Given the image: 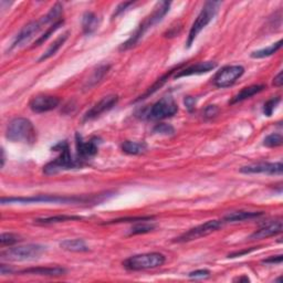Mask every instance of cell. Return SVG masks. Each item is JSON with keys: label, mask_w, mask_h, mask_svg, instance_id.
Here are the masks:
<instances>
[{"label": "cell", "mask_w": 283, "mask_h": 283, "mask_svg": "<svg viewBox=\"0 0 283 283\" xmlns=\"http://www.w3.org/2000/svg\"><path fill=\"white\" fill-rule=\"evenodd\" d=\"M110 193L91 195V196H61V195H37L31 197H2V205H28V204H63V205H78V204H97L104 202L109 198Z\"/></svg>", "instance_id": "cell-1"}, {"label": "cell", "mask_w": 283, "mask_h": 283, "mask_svg": "<svg viewBox=\"0 0 283 283\" xmlns=\"http://www.w3.org/2000/svg\"><path fill=\"white\" fill-rule=\"evenodd\" d=\"M169 8H171V2L169 1L157 2L156 6L154 7L152 13L148 14V16L143 20L140 25L137 27V29L135 30V32L131 35L130 39L125 41V42L121 45L120 50L124 51L135 47V45L138 43V41L144 37V34L165 17V14L169 11Z\"/></svg>", "instance_id": "cell-2"}, {"label": "cell", "mask_w": 283, "mask_h": 283, "mask_svg": "<svg viewBox=\"0 0 283 283\" xmlns=\"http://www.w3.org/2000/svg\"><path fill=\"white\" fill-rule=\"evenodd\" d=\"M53 150L60 152V155L43 167V173L45 175H54L62 171H68V169H74L83 166L79 159L76 158V156L74 157L71 154L68 142L63 141L58 143L53 147Z\"/></svg>", "instance_id": "cell-3"}, {"label": "cell", "mask_w": 283, "mask_h": 283, "mask_svg": "<svg viewBox=\"0 0 283 283\" xmlns=\"http://www.w3.org/2000/svg\"><path fill=\"white\" fill-rule=\"evenodd\" d=\"M6 138L13 143L33 144L37 140V132L28 118L16 117L8 123Z\"/></svg>", "instance_id": "cell-4"}, {"label": "cell", "mask_w": 283, "mask_h": 283, "mask_svg": "<svg viewBox=\"0 0 283 283\" xmlns=\"http://www.w3.org/2000/svg\"><path fill=\"white\" fill-rule=\"evenodd\" d=\"M221 6L220 1H206L202 11L199 12L196 20H195L192 28L189 30L188 38L186 41V47L190 48L192 44L195 42L197 35L202 32V30L207 27L209 22L215 18L216 13L218 12V9Z\"/></svg>", "instance_id": "cell-5"}, {"label": "cell", "mask_w": 283, "mask_h": 283, "mask_svg": "<svg viewBox=\"0 0 283 283\" xmlns=\"http://www.w3.org/2000/svg\"><path fill=\"white\" fill-rule=\"evenodd\" d=\"M166 262L165 256L159 252H150L132 256L123 261V267L130 271H142L148 269H155L162 267Z\"/></svg>", "instance_id": "cell-6"}, {"label": "cell", "mask_w": 283, "mask_h": 283, "mask_svg": "<svg viewBox=\"0 0 283 283\" xmlns=\"http://www.w3.org/2000/svg\"><path fill=\"white\" fill-rule=\"evenodd\" d=\"M178 112V105L172 96L162 97L154 103L150 109L144 111L142 115L150 121H161L174 116Z\"/></svg>", "instance_id": "cell-7"}, {"label": "cell", "mask_w": 283, "mask_h": 283, "mask_svg": "<svg viewBox=\"0 0 283 283\" xmlns=\"http://www.w3.org/2000/svg\"><path fill=\"white\" fill-rule=\"evenodd\" d=\"M45 251V247L41 245L18 246L1 251V259L7 261H29L38 259Z\"/></svg>", "instance_id": "cell-8"}, {"label": "cell", "mask_w": 283, "mask_h": 283, "mask_svg": "<svg viewBox=\"0 0 283 283\" xmlns=\"http://www.w3.org/2000/svg\"><path fill=\"white\" fill-rule=\"evenodd\" d=\"M223 220H209L207 223L199 225L197 227L189 229L186 233H184L182 236L175 239V243H189V241L197 240L203 237L208 236L220 229L224 226Z\"/></svg>", "instance_id": "cell-9"}, {"label": "cell", "mask_w": 283, "mask_h": 283, "mask_svg": "<svg viewBox=\"0 0 283 283\" xmlns=\"http://www.w3.org/2000/svg\"><path fill=\"white\" fill-rule=\"evenodd\" d=\"M245 73V68L243 65H226L221 68L214 78V84L219 89L229 87L236 83Z\"/></svg>", "instance_id": "cell-10"}, {"label": "cell", "mask_w": 283, "mask_h": 283, "mask_svg": "<svg viewBox=\"0 0 283 283\" xmlns=\"http://www.w3.org/2000/svg\"><path fill=\"white\" fill-rule=\"evenodd\" d=\"M48 21L45 20L44 17L41 18L40 20H37V21H32L29 22L28 24H25L24 27L20 30L19 33L16 35L14 38L13 42L10 45L9 50L11 51L16 48L21 47V45H24L25 43H28L30 40H31L35 34H38L39 31L44 25H48Z\"/></svg>", "instance_id": "cell-11"}, {"label": "cell", "mask_w": 283, "mask_h": 283, "mask_svg": "<svg viewBox=\"0 0 283 283\" xmlns=\"http://www.w3.org/2000/svg\"><path fill=\"white\" fill-rule=\"evenodd\" d=\"M117 102H118V96L115 94H110L104 96L102 100L95 103V104L85 113L83 120L90 121L93 120V118L99 117L101 114H103V113L113 109V107L117 104Z\"/></svg>", "instance_id": "cell-12"}, {"label": "cell", "mask_w": 283, "mask_h": 283, "mask_svg": "<svg viewBox=\"0 0 283 283\" xmlns=\"http://www.w3.org/2000/svg\"><path fill=\"white\" fill-rule=\"evenodd\" d=\"M75 144H76V158L82 163V165L89 161L90 158L95 156L97 154V143L95 140H90L87 142H84L82 140V137L76 134L75 135Z\"/></svg>", "instance_id": "cell-13"}, {"label": "cell", "mask_w": 283, "mask_h": 283, "mask_svg": "<svg viewBox=\"0 0 283 283\" xmlns=\"http://www.w3.org/2000/svg\"><path fill=\"white\" fill-rule=\"evenodd\" d=\"M282 163H257L250 164L240 168V173L243 174H268V175H281L282 174Z\"/></svg>", "instance_id": "cell-14"}, {"label": "cell", "mask_w": 283, "mask_h": 283, "mask_svg": "<svg viewBox=\"0 0 283 283\" xmlns=\"http://www.w3.org/2000/svg\"><path fill=\"white\" fill-rule=\"evenodd\" d=\"M59 104V97L53 95H37L32 97L29 103V106L34 113H45L56 109Z\"/></svg>", "instance_id": "cell-15"}, {"label": "cell", "mask_w": 283, "mask_h": 283, "mask_svg": "<svg viewBox=\"0 0 283 283\" xmlns=\"http://www.w3.org/2000/svg\"><path fill=\"white\" fill-rule=\"evenodd\" d=\"M217 64L212 61H206V62H199L196 64L189 65L187 68L181 69L177 71L176 75H175V79L183 78V76H189V75H197V74H203L207 73L209 71H213Z\"/></svg>", "instance_id": "cell-16"}, {"label": "cell", "mask_w": 283, "mask_h": 283, "mask_svg": "<svg viewBox=\"0 0 283 283\" xmlns=\"http://www.w3.org/2000/svg\"><path fill=\"white\" fill-rule=\"evenodd\" d=\"M19 275H32V276H42V277H61L66 274V270L62 267H37L23 269L17 271Z\"/></svg>", "instance_id": "cell-17"}, {"label": "cell", "mask_w": 283, "mask_h": 283, "mask_svg": "<svg viewBox=\"0 0 283 283\" xmlns=\"http://www.w3.org/2000/svg\"><path fill=\"white\" fill-rule=\"evenodd\" d=\"M282 233V221L281 219L271 221L265 225L264 227H261L259 230L255 231L254 234L250 236L251 240H259V239H265L269 238V237L279 235Z\"/></svg>", "instance_id": "cell-18"}, {"label": "cell", "mask_w": 283, "mask_h": 283, "mask_svg": "<svg viewBox=\"0 0 283 283\" xmlns=\"http://www.w3.org/2000/svg\"><path fill=\"white\" fill-rule=\"evenodd\" d=\"M266 89H267V86L264 84H254L250 86H246L240 92H238V93L233 97V100H231L229 103L230 104H236V103L243 102L247 99H250V97H252L256 94H259L260 92L265 91Z\"/></svg>", "instance_id": "cell-19"}, {"label": "cell", "mask_w": 283, "mask_h": 283, "mask_svg": "<svg viewBox=\"0 0 283 283\" xmlns=\"http://www.w3.org/2000/svg\"><path fill=\"white\" fill-rule=\"evenodd\" d=\"M262 215H264L262 212H244V210H240V212H234V213L228 214L227 216H225L223 221L225 224L226 223H238V221L258 218Z\"/></svg>", "instance_id": "cell-20"}, {"label": "cell", "mask_w": 283, "mask_h": 283, "mask_svg": "<svg viewBox=\"0 0 283 283\" xmlns=\"http://www.w3.org/2000/svg\"><path fill=\"white\" fill-rule=\"evenodd\" d=\"M100 19L94 12L86 11L82 17V29L85 34L93 33L99 28Z\"/></svg>", "instance_id": "cell-21"}, {"label": "cell", "mask_w": 283, "mask_h": 283, "mask_svg": "<svg viewBox=\"0 0 283 283\" xmlns=\"http://www.w3.org/2000/svg\"><path fill=\"white\" fill-rule=\"evenodd\" d=\"M183 65H184V63H183V64H179V65H178V66H176V68H175V69H173V70H171L169 72H167L166 74H164V75L162 76V78H159V79L155 82V83H154V84L150 87V89H148V90L145 92V93H144L143 95H141L140 97H138V99H137L135 102H137V101H141V100H144V99H146V97H148L150 95H152L153 93H155V92L159 89V87H162L164 84L166 83L167 80H168L169 78H171V75L174 73V72H175V71H179V70H181Z\"/></svg>", "instance_id": "cell-22"}, {"label": "cell", "mask_w": 283, "mask_h": 283, "mask_svg": "<svg viewBox=\"0 0 283 283\" xmlns=\"http://www.w3.org/2000/svg\"><path fill=\"white\" fill-rule=\"evenodd\" d=\"M122 151L128 155H142L147 151V145L144 142L125 141L122 144Z\"/></svg>", "instance_id": "cell-23"}, {"label": "cell", "mask_w": 283, "mask_h": 283, "mask_svg": "<svg viewBox=\"0 0 283 283\" xmlns=\"http://www.w3.org/2000/svg\"><path fill=\"white\" fill-rule=\"evenodd\" d=\"M60 247L70 252H87L90 250L82 239H66L60 244Z\"/></svg>", "instance_id": "cell-24"}, {"label": "cell", "mask_w": 283, "mask_h": 283, "mask_svg": "<svg viewBox=\"0 0 283 283\" xmlns=\"http://www.w3.org/2000/svg\"><path fill=\"white\" fill-rule=\"evenodd\" d=\"M69 34H70V32L66 31V32L63 33L62 35H60V37H59L58 39H56L52 44L50 45L49 49H48L47 51H45V52H44L42 55L40 56V58H39V62H42V61L51 58V56H53L56 52H58V51L60 50V48L62 47V45L64 44L65 41L68 40Z\"/></svg>", "instance_id": "cell-25"}, {"label": "cell", "mask_w": 283, "mask_h": 283, "mask_svg": "<svg viewBox=\"0 0 283 283\" xmlns=\"http://www.w3.org/2000/svg\"><path fill=\"white\" fill-rule=\"evenodd\" d=\"M282 47V40L280 39L278 42L271 44L270 47H267L265 49H260V50H257L254 51V52L251 53V58L254 59H264V58H268V56H271L272 54L277 53L278 51H279Z\"/></svg>", "instance_id": "cell-26"}, {"label": "cell", "mask_w": 283, "mask_h": 283, "mask_svg": "<svg viewBox=\"0 0 283 283\" xmlns=\"http://www.w3.org/2000/svg\"><path fill=\"white\" fill-rule=\"evenodd\" d=\"M82 218L79 216H68V215H59L53 216V217H47V218H39L34 220L35 224L38 225H52V224H59L64 223V221H71V220H81Z\"/></svg>", "instance_id": "cell-27"}, {"label": "cell", "mask_w": 283, "mask_h": 283, "mask_svg": "<svg viewBox=\"0 0 283 283\" xmlns=\"http://www.w3.org/2000/svg\"><path fill=\"white\" fill-rule=\"evenodd\" d=\"M110 70V65L109 64H103V65H100L99 68H97L96 70H94L93 72V74H92L91 78L89 79V81H87V84H86V87H89V90L91 89V87H93L94 85H96L99 82L102 81V79L104 78L105 74L109 72Z\"/></svg>", "instance_id": "cell-28"}, {"label": "cell", "mask_w": 283, "mask_h": 283, "mask_svg": "<svg viewBox=\"0 0 283 283\" xmlns=\"http://www.w3.org/2000/svg\"><path fill=\"white\" fill-rule=\"evenodd\" d=\"M147 221L151 220H143V221H138L136 223V225H134L133 227L131 228V236H135V235H144V234H148L155 229V225L153 224H148Z\"/></svg>", "instance_id": "cell-29"}, {"label": "cell", "mask_w": 283, "mask_h": 283, "mask_svg": "<svg viewBox=\"0 0 283 283\" xmlns=\"http://www.w3.org/2000/svg\"><path fill=\"white\" fill-rule=\"evenodd\" d=\"M63 19H61V20H59V21H56L55 23H53V24H51L50 27L48 28V30L47 31H45L42 35H40V37L35 40V42H34V44H33V47L32 48H34V47H39V45H41L42 44L43 42H45V41H47L50 37H51V34H53L56 30H58L61 25L63 24Z\"/></svg>", "instance_id": "cell-30"}, {"label": "cell", "mask_w": 283, "mask_h": 283, "mask_svg": "<svg viewBox=\"0 0 283 283\" xmlns=\"http://www.w3.org/2000/svg\"><path fill=\"white\" fill-rule=\"evenodd\" d=\"M283 143V138L280 133H272L270 135H268L265 141H264V145L267 147H279L282 145Z\"/></svg>", "instance_id": "cell-31"}, {"label": "cell", "mask_w": 283, "mask_h": 283, "mask_svg": "<svg viewBox=\"0 0 283 283\" xmlns=\"http://www.w3.org/2000/svg\"><path fill=\"white\" fill-rule=\"evenodd\" d=\"M21 241V238L16 234H11V233H4L1 235V238H0V244H1V247H10L14 244H18Z\"/></svg>", "instance_id": "cell-32"}, {"label": "cell", "mask_w": 283, "mask_h": 283, "mask_svg": "<svg viewBox=\"0 0 283 283\" xmlns=\"http://www.w3.org/2000/svg\"><path fill=\"white\" fill-rule=\"evenodd\" d=\"M154 133L159 134V135H165V136H169V135H174L175 130L172 125L166 124V123H159L153 130Z\"/></svg>", "instance_id": "cell-33"}, {"label": "cell", "mask_w": 283, "mask_h": 283, "mask_svg": "<svg viewBox=\"0 0 283 283\" xmlns=\"http://www.w3.org/2000/svg\"><path fill=\"white\" fill-rule=\"evenodd\" d=\"M280 101H281V99H280L279 96L272 97V99H270L269 101H267V102L265 103V106H264V113H265V115L271 116L272 113L275 112L277 105L280 103Z\"/></svg>", "instance_id": "cell-34"}, {"label": "cell", "mask_w": 283, "mask_h": 283, "mask_svg": "<svg viewBox=\"0 0 283 283\" xmlns=\"http://www.w3.org/2000/svg\"><path fill=\"white\" fill-rule=\"evenodd\" d=\"M153 217H131V218H121V219H115V220H111L107 221L104 225H113V224H121V223H138V221H143V220H152Z\"/></svg>", "instance_id": "cell-35"}, {"label": "cell", "mask_w": 283, "mask_h": 283, "mask_svg": "<svg viewBox=\"0 0 283 283\" xmlns=\"http://www.w3.org/2000/svg\"><path fill=\"white\" fill-rule=\"evenodd\" d=\"M209 276H210V271L206 269L193 271L188 275V277L192 278V279H206V278H208Z\"/></svg>", "instance_id": "cell-36"}, {"label": "cell", "mask_w": 283, "mask_h": 283, "mask_svg": "<svg viewBox=\"0 0 283 283\" xmlns=\"http://www.w3.org/2000/svg\"><path fill=\"white\" fill-rule=\"evenodd\" d=\"M218 112H219V109H218L217 105H208L205 109L204 115H205V117H207V118H213L218 114Z\"/></svg>", "instance_id": "cell-37"}, {"label": "cell", "mask_w": 283, "mask_h": 283, "mask_svg": "<svg viewBox=\"0 0 283 283\" xmlns=\"http://www.w3.org/2000/svg\"><path fill=\"white\" fill-rule=\"evenodd\" d=\"M196 99H195L194 96H186L184 100L185 103V106H186V109L189 112H193L195 110V107H196Z\"/></svg>", "instance_id": "cell-38"}, {"label": "cell", "mask_w": 283, "mask_h": 283, "mask_svg": "<svg viewBox=\"0 0 283 283\" xmlns=\"http://www.w3.org/2000/svg\"><path fill=\"white\" fill-rule=\"evenodd\" d=\"M132 4H134V2L133 1H131V2H123V3H121L120 6H118L117 8H116V10H115V12L113 13V16H112V18L114 19L115 17H117L118 14H121V13H123L125 11V10H127V8L130 7V6H132Z\"/></svg>", "instance_id": "cell-39"}, {"label": "cell", "mask_w": 283, "mask_h": 283, "mask_svg": "<svg viewBox=\"0 0 283 283\" xmlns=\"http://www.w3.org/2000/svg\"><path fill=\"white\" fill-rule=\"evenodd\" d=\"M283 260V256L279 255V256H272L270 258L262 260L264 264H268V265H280Z\"/></svg>", "instance_id": "cell-40"}, {"label": "cell", "mask_w": 283, "mask_h": 283, "mask_svg": "<svg viewBox=\"0 0 283 283\" xmlns=\"http://www.w3.org/2000/svg\"><path fill=\"white\" fill-rule=\"evenodd\" d=\"M282 84H283V74H282V71H280L279 74H278L274 79V85L277 87H281Z\"/></svg>", "instance_id": "cell-41"}, {"label": "cell", "mask_w": 283, "mask_h": 283, "mask_svg": "<svg viewBox=\"0 0 283 283\" xmlns=\"http://www.w3.org/2000/svg\"><path fill=\"white\" fill-rule=\"evenodd\" d=\"M256 249H258V248H252V249H249V250H245V251H241V252H235V254H231L229 255V258H235V257H241L243 255H246V254H249V252L251 251H254Z\"/></svg>", "instance_id": "cell-42"}, {"label": "cell", "mask_w": 283, "mask_h": 283, "mask_svg": "<svg viewBox=\"0 0 283 283\" xmlns=\"http://www.w3.org/2000/svg\"><path fill=\"white\" fill-rule=\"evenodd\" d=\"M235 281H239V282H243V281H245V282H249L250 280H249V278H248V277H246V276H244V277H240V278H237V279H235Z\"/></svg>", "instance_id": "cell-43"}, {"label": "cell", "mask_w": 283, "mask_h": 283, "mask_svg": "<svg viewBox=\"0 0 283 283\" xmlns=\"http://www.w3.org/2000/svg\"><path fill=\"white\" fill-rule=\"evenodd\" d=\"M1 155H2V157H1V167H3V165H4V152H3V150H1Z\"/></svg>", "instance_id": "cell-44"}]
</instances>
